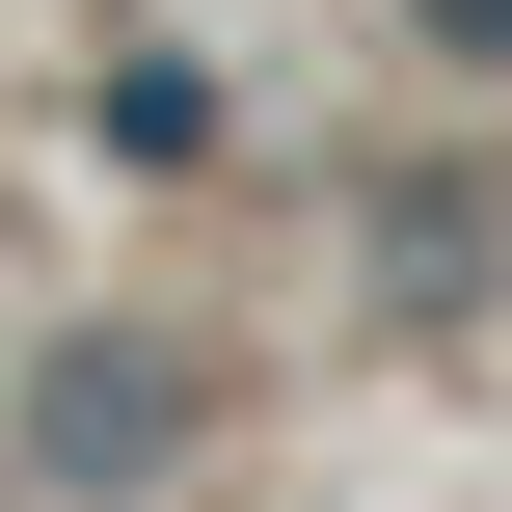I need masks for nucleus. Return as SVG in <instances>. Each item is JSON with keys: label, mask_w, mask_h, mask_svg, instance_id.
<instances>
[{"label": "nucleus", "mask_w": 512, "mask_h": 512, "mask_svg": "<svg viewBox=\"0 0 512 512\" xmlns=\"http://www.w3.org/2000/svg\"><path fill=\"white\" fill-rule=\"evenodd\" d=\"M135 459H189V378H162L135 324H81V351L27 378V486L81 512V486H135Z\"/></svg>", "instance_id": "1"}, {"label": "nucleus", "mask_w": 512, "mask_h": 512, "mask_svg": "<svg viewBox=\"0 0 512 512\" xmlns=\"http://www.w3.org/2000/svg\"><path fill=\"white\" fill-rule=\"evenodd\" d=\"M378 270H405V324H459V297H486V189L405 162V189H378Z\"/></svg>", "instance_id": "2"}, {"label": "nucleus", "mask_w": 512, "mask_h": 512, "mask_svg": "<svg viewBox=\"0 0 512 512\" xmlns=\"http://www.w3.org/2000/svg\"><path fill=\"white\" fill-rule=\"evenodd\" d=\"M405 27H432V54H459V81H512V0H405Z\"/></svg>", "instance_id": "3"}]
</instances>
